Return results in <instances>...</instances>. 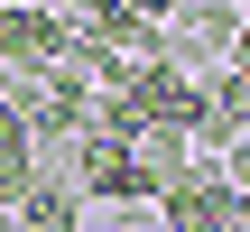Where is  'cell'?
Returning <instances> with one entry per match:
<instances>
[{"label":"cell","instance_id":"1","mask_svg":"<svg viewBox=\"0 0 250 232\" xmlns=\"http://www.w3.org/2000/svg\"><path fill=\"white\" fill-rule=\"evenodd\" d=\"M9 223H28V232H83V186H74L65 167H37L28 195L9 205Z\"/></svg>","mask_w":250,"mask_h":232},{"label":"cell","instance_id":"2","mask_svg":"<svg viewBox=\"0 0 250 232\" xmlns=\"http://www.w3.org/2000/svg\"><path fill=\"white\" fill-rule=\"evenodd\" d=\"M232 232H250V195H232Z\"/></svg>","mask_w":250,"mask_h":232},{"label":"cell","instance_id":"3","mask_svg":"<svg viewBox=\"0 0 250 232\" xmlns=\"http://www.w3.org/2000/svg\"><path fill=\"white\" fill-rule=\"evenodd\" d=\"M176 232H232V223H176Z\"/></svg>","mask_w":250,"mask_h":232},{"label":"cell","instance_id":"4","mask_svg":"<svg viewBox=\"0 0 250 232\" xmlns=\"http://www.w3.org/2000/svg\"><path fill=\"white\" fill-rule=\"evenodd\" d=\"M0 232H9V205H0Z\"/></svg>","mask_w":250,"mask_h":232},{"label":"cell","instance_id":"5","mask_svg":"<svg viewBox=\"0 0 250 232\" xmlns=\"http://www.w3.org/2000/svg\"><path fill=\"white\" fill-rule=\"evenodd\" d=\"M9 232H28V223H9Z\"/></svg>","mask_w":250,"mask_h":232}]
</instances>
